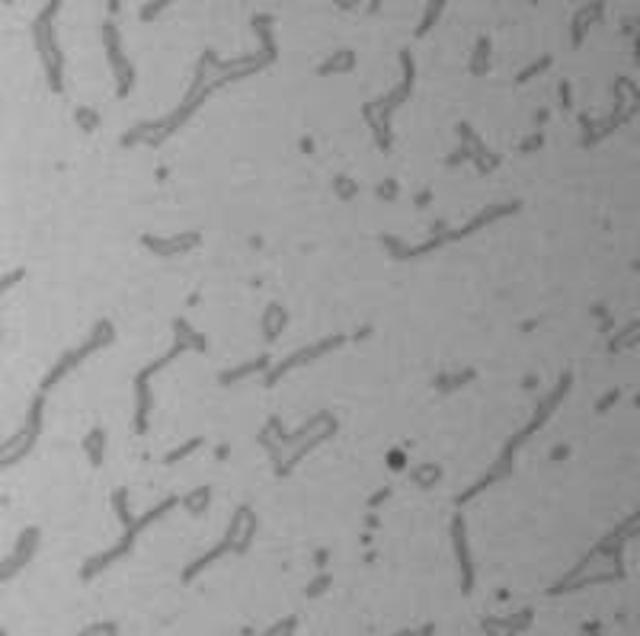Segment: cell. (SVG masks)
<instances>
[{"instance_id": "7a4b0ae2", "label": "cell", "mask_w": 640, "mask_h": 636, "mask_svg": "<svg viewBox=\"0 0 640 636\" xmlns=\"http://www.w3.org/2000/svg\"><path fill=\"white\" fill-rule=\"evenodd\" d=\"M164 3H170V0H154V3H148V7H144V19L154 17V13H157V10L164 7Z\"/></svg>"}, {"instance_id": "6da1fadb", "label": "cell", "mask_w": 640, "mask_h": 636, "mask_svg": "<svg viewBox=\"0 0 640 636\" xmlns=\"http://www.w3.org/2000/svg\"><path fill=\"white\" fill-rule=\"evenodd\" d=\"M442 3H445V0H433V3H429V13H426V19H423V26H420V35L426 33V29H429V26L435 23V17H439V10H442Z\"/></svg>"}]
</instances>
